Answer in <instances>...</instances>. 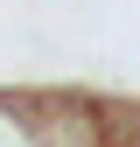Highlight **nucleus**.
Masks as SVG:
<instances>
[{"mask_svg": "<svg viewBox=\"0 0 140 147\" xmlns=\"http://www.w3.org/2000/svg\"><path fill=\"white\" fill-rule=\"evenodd\" d=\"M119 147H140V119H133V126H119Z\"/></svg>", "mask_w": 140, "mask_h": 147, "instance_id": "nucleus-1", "label": "nucleus"}]
</instances>
